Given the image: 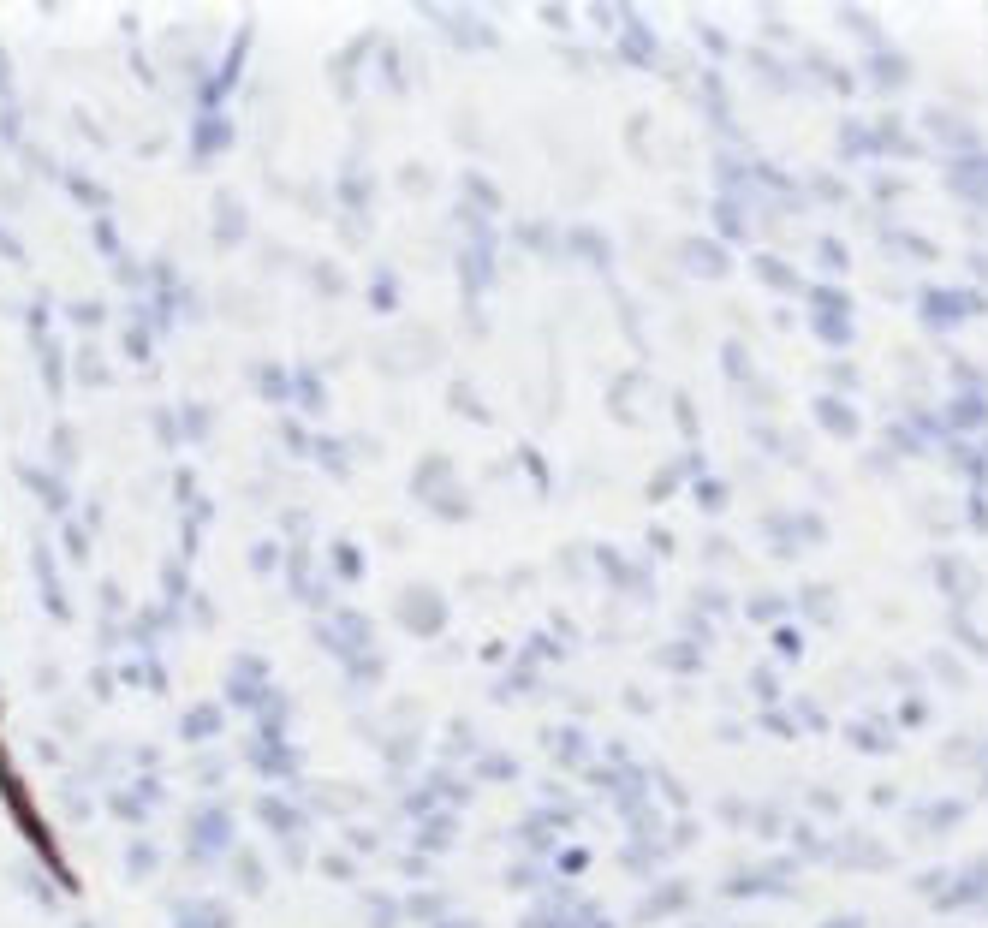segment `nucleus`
<instances>
[{
  "instance_id": "f257e3e1",
  "label": "nucleus",
  "mask_w": 988,
  "mask_h": 928,
  "mask_svg": "<svg viewBox=\"0 0 988 928\" xmlns=\"http://www.w3.org/2000/svg\"><path fill=\"white\" fill-rule=\"evenodd\" d=\"M804 304H810V328H816V340L834 351H846L858 340V322H852V292L846 286H834V280H816V286H804Z\"/></svg>"
},
{
  "instance_id": "f03ea898",
  "label": "nucleus",
  "mask_w": 988,
  "mask_h": 928,
  "mask_svg": "<svg viewBox=\"0 0 988 928\" xmlns=\"http://www.w3.org/2000/svg\"><path fill=\"white\" fill-rule=\"evenodd\" d=\"M917 310H923V322H929L935 334H953V328H965L971 316H983L988 298L983 292H965V286H923Z\"/></svg>"
},
{
  "instance_id": "7ed1b4c3",
  "label": "nucleus",
  "mask_w": 988,
  "mask_h": 928,
  "mask_svg": "<svg viewBox=\"0 0 988 928\" xmlns=\"http://www.w3.org/2000/svg\"><path fill=\"white\" fill-rule=\"evenodd\" d=\"M792 875H798V857H792V863L780 857V863H762V869H739V875H727L721 893H727V899H780V893L792 887Z\"/></svg>"
},
{
  "instance_id": "20e7f679",
  "label": "nucleus",
  "mask_w": 988,
  "mask_h": 928,
  "mask_svg": "<svg viewBox=\"0 0 988 928\" xmlns=\"http://www.w3.org/2000/svg\"><path fill=\"white\" fill-rule=\"evenodd\" d=\"M983 905H988V857H977V863L953 869V881L935 899V911H983Z\"/></svg>"
},
{
  "instance_id": "39448f33",
  "label": "nucleus",
  "mask_w": 988,
  "mask_h": 928,
  "mask_svg": "<svg viewBox=\"0 0 988 928\" xmlns=\"http://www.w3.org/2000/svg\"><path fill=\"white\" fill-rule=\"evenodd\" d=\"M947 185H953L959 203H971V209L988 215V149H971V155L947 161Z\"/></svg>"
},
{
  "instance_id": "423d86ee",
  "label": "nucleus",
  "mask_w": 988,
  "mask_h": 928,
  "mask_svg": "<svg viewBox=\"0 0 988 928\" xmlns=\"http://www.w3.org/2000/svg\"><path fill=\"white\" fill-rule=\"evenodd\" d=\"M965 804L959 798H935V804H917L911 810V839H947L953 827H965Z\"/></svg>"
},
{
  "instance_id": "0eeeda50",
  "label": "nucleus",
  "mask_w": 988,
  "mask_h": 928,
  "mask_svg": "<svg viewBox=\"0 0 988 928\" xmlns=\"http://www.w3.org/2000/svg\"><path fill=\"white\" fill-rule=\"evenodd\" d=\"M834 863H840V869H887L893 857H887L881 839H869V833H858V827H846V833L834 839Z\"/></svg>"
},
{
  "instance_id": "6e6552de",
  "label": "nucleus",
  "mask_w": 988,
  "mask_h": 928,
  "mask_svg": "<svg viewBox=\"0 0 988 928\" xmlns=\"http://www.w3.org/2000/svg\"><path fill=\"white\" fill-rule=\"evenodd\" d=\"M816 423H822V435H840V441H852L858 429H864V417H858V405L852 399H840V393H816Z\"/></svg>"
},
{
  "instance_id": "1a4fd4ad",
  "label": "nucleus",
  "mask_w": 988,
  "mask_h": 928,
  "mask_svg": "<svg viewBox=\"0 0 988 928\" xmlns=\"http://www.w3.org/2000/svg\"><path fill=\"white\" fill-rule=\"evenodd\" d=\"M691 899H697V893H691V881H679V875H673V881H661L655 893H643V905H637V923H661V917H679Z\"/></svg>"
},
{
  "instance_id": "9d476101",
  "label": "nucleus",
  "mask_w": 988,
  "mask_h": 928,
  "mask_svg": "<svg viewBox=\"0 0 988 928\" xmlns=\"http://www.w3.org/2000/svg\"><path fill=\"white\" fill-rule=\"evenodd\" d=\"M935 583H941V595L953 601V613H965V601L983 589V578H971V566H965L959 554H941V560H935Z\"/></svg>"
},
{
  "instance_id": "9b49d317",
  "label": "nucleus",
  "mask_w": 988,
  "mask_h": 928,
  "mask_svg": "<svg viewBox=\"0 0 988 928\" xmlns=\"http://www.w3.org/2000/svg\"><path fill=\"white\" fill-rule=\"evenodd\" d=\"M846 744H852V750H869V756H887V744H893L887 714H881V708H869L864 720H846Z\"/></svg>"
},
{
  "instance_id": "f8f14e48",
  "label": "nucleus",
  "mask_w": 988,
  "mask_h": 928,
  "mask_svg": "<svg viewBox=\"0 0 988 928\" xmlns=\"http://www.w3.org/2000/svg\"><path fill=\"white\" fill-rule=\"evenodd\" d=\"M864 66H869V78H875L881 90H905V84H911V60H905L899 48H887V42H881V48H869Z\"/></svg>"
},
{
  "instance_id": "ddd939ff",
  "label": "nucleus",
  "mask_w": 988,
  "mask_h": 928,
  "mask_svg": "<svg viewBox=\"0 0 988 928\" xmlns=\"http://www.w3.org/2000/svg\"><path fill=\"white\" fill-rule=\"evenodd\" d=\"M762 542H768V554H774V560H792V554H804L798 518H786V512H768V518H762Z\"/></svg>"
},
{
  "instance_id": "4468645a",
  "label": "nucleus",
  "mask_w": 988,
  "mask_h": 928,
  "mask_svg": "<svg viewBox=\"0 0 988 928\" xmlns=\"http://www.w3.org/2000/svg\"><path fill=\"white\" fill-rule=\"evenodd\" d=\"M685 268L703 274V280H721L733 262H727V250H721L715 238H685Z\"/></svg>"
},
{
  "instance_id": "2eb2a0df",
  "label": "nucleus",
  "mask_w": 988,
  "mask_h": 928,
  "mask_svg": "<svg viewBox=\"0 0 988 928\" xmlns=\"http://www.w3.org/2000/svg\"><path fill=\"white\" fill-rule=\"evenodd\" d=\"M667 851H673L667 839H631L625 845V869L631 875H661L667 869Z\"/></svg>"
},
{
  "instance_id": "dca6fc26",
  "label": "nucleus",
  "mask_w": 988,
  "mask_h": 928,
  "mask_svg": "<svg viewBox=\"0 0 988 928\" xmlns=\"http://www.w3.org/2000/svg\"><path fill=\"white\" fill-rule=\"evenodd\" d=\"M881 250L887 256H905V262H929L935 256V244H923L917 232H905V227H881Z\"/></svg>"
},
{
  "instance_id": "f3484780",
  "label": "nucleus",
  "mask_w": 988,
  "mask_h": 928,
  "mask_svg": "<svg viewBox=\"0 0 988 928\" xmlns=\"http://www.w3.org/2000/svg\"><path fill=\"white\" fill-rule=\"evenodd\" d=\"M661 667H667V673H679V679H685V673H697V667H703V649H697V643H691V637H673V643H667V649H661Z\"/></svg>"
},
{
  "instance_id": "a211bd4d",
  "label": "nucleus",
  "mask_w": 988,
  "mask_h": 928,
  "mask_svg": "<svg viewBox=\"0 0 988 928\" xmlns=\"http://www.w3.org/2000/svg\"><path fill=\"white\" fill-rule=\"evenodd\" d=\"M840 155H875V119H840Z\"/></svg>"
},
{
  "instance_id": "6ab92c4d",
  "label": "nucleus",
  "mask_w": 988,
  "mask_h": 928,
  "mask_svg": "<svg viewBox=\"0 0 988 928\" xmlns=\"http://www.w3.org/2000/svg\"><path fill=\"white\" fill-rule=\"evenodd\" d=\"M822 381H828V393L852 399V393H858V363H852V357H828V363H822Z\"/></svg>"
},
{
  "instance_id": "aec40b11",
  "label": "nucleus",
  "mask_w": 988,
  "mask_h": 928,
  "mask_svg": "<svg viewBox=\"0 0 988 928\" xmlns=\"http://www.w3.org/2000/svg\"><path fill=\"white\" fill-rule=\"evenodd\" d=\"M792 607H804V613H810V625H834V601H828V589H822V583H804V589L792 595Z\"/></svg>"
},
{
  "instance_id": "412c9836",
  "label": "nucleus",
  "mask_w": 988,
  "mask_h": 928,
  "mask_svg": "<svg viewBox=\"0 0 988 928\" xmlns=\"http://www.w3.org/2000/svg\"><path fill=\"white\" fill-rule=\"evenodd\" d=\"M756 274L768 280V292H804L798 274H792V262H780V256H756Z\"/></svg>"
},
{
  "instance_id": "4be33fe9",
  "label": "nucleus",
  "mask_w": 988,
  "mask_h": 928,
  "mask_svg": "<svg viewBox=\"0 0 988 928\" xmlns=\"http://www.w3.org/2000/svg\"><path fill=\"white\" fill-rule=\"evenodd\" d=\"M744 613H750L756 625H780V619L792 613V595H750V601H744Z\"/></svg>"
},
{
  "instance_id": "5701e85b",
  "label": "nucleus",
  "mask_w": 988,
  "mask_h": 928,
  "mask_svg": "<svg viewBox=\"0 0 988 928\" xmlns=\"http://www.w3.org/2000/svg\"><path fill=\"white\" fill-rule=\"evenodd\" d=\"M715 227L727 232V244H744V238H750V215H744L739 203L721 197V203H715Z\"/></svg>"
},
{
  "instance_id": "b1692460",
  "label": "nucleus",
  "mask_w": 988,
  "mask_h": 928,
  "mask_svg": "<svg viewBox=\"0 0 988 928\" xmlns=\"http://www.w3.org/2000/svg\"><path fill=\"white\" fill-rule=\"evenodd\" d=\"M929 673H935L941 685H953V691H965V685H971V673H965V661H959V655H947V649H941V655L929 661Z\"/></svg>"
},
{
  "instance_id": "393cba45",
  "label": "nucleus",
  "mask_w": 988,
  "mask_h": 928,
  "mask_svg": "<svg viewBox=\"0 0 988 928\" xmlns=\"http://www.w3.org/2000/svg\"><path fill=\"white\" fill-rule=\"evenodd\" d=\"M869 197H875L881 209H893V203H905V179H899V173H875V179H869Z\"/></svg>"
},
{
  "instance_id": "a878e982",
  "label": "nucleus",
  "mask_w": 988,
  "mask_h": 928,
  "mask_svg": "<svg viewBox=\"0 0 988 928\" xmlns=\"http://www.w3.org/2000/svg\"><path fill=\"white\" fill-rule=\"evenodd\" d=\"M816 262H822L828 274H846V268H852V250H846L840 238H816Z\"/></svg>"
},
{
  "instance_id": "bb28decb",
  "label": "nucleus",
  "mask_w": 988,
  "mask_h": 928,
  "mask_svg": "<svg viewBox=\"0 0 988 928\" xmlns=\"http://www.w3.org/2000/svg\"><path fill=\"white\" fill-rule=\"evenodd\" d=\"M810 197H816V203H846L852 191H846V179H834V173H810Z\"/></svg>"
},
{
  "instance_id": "cd10ccee",
  "label": "nucleus",
  "mask_w": 988,
  "mask_h": 928,
  "mask_svg": "<svg viewBox=\"0 0 988 928\" xmlns=\"http://www.w3.org/2000/svg\"><path fill=\"white\" fill-rule=\"evenodd\" d=\"M792 714H798V732H828V714H822L810 696H798V702H792Z\"/></svg>"
},
{
  "instance_id": "c85d7f7f",
  "label": "nucleus",
  "mask_w": 988,
  "mask_h": 928,
  "mask_svg": "<svg viewBox=\"0 0 988 928\" xmlns=\"http://www.w3.org/2000/svg\"><path fill=\"white\" fill-rule=\"evenodd\" d=\"M810 810H816V815H828V821H834V815L846 810V798H840V792H828V786H810Z\"/></svg>"
},
{
  "instance_id": "c756f323",
  "label": "nucleus",
  "mask_w": 988,
  "mask_h": 928,
  "mask_svg": "<svg viewBox=\"0 0 988 928\" xmlns=\"http://www.w3.org/2000/svg\"><path fill=\"white\" fill-rule=\"evenodd\" d=\"M774 649L798 661V655H804V631H798V625H774Z\"/></svg>"
},
{
  "instance_id": "7c9ffc66",
  "label": "nucleus",
  "mask_w": 988,
  "mask_h": 928,
  "mask_svg": "<svg viewBox=\"0 0 988 928\" xmlns=\"http://www.w3.org/2000/svg\"><path fill=\"white\" fill-rule=\"evenodd\" d=\"M899 726H929V702L923 696H905L899 702Z\"/></svg>"
},
{
  "instance_id": "2f4dec72",
  "label": "nucleus",
  "mask_w": 988,
  "mask_h": 928,
  "mask_svg": "<svg viewBox=\"0 0 988 928\" xmlns=\"http://www.w3.org/2000/svg\"><path fill=\"white\" fill-rule=\"evenodd\" d=\"M965 518H971V530H983V536H988V494H983V488H971V500H965Z\"/></svg>"
},
{
  "instance_id": "473e14b6",
  "label": "nucleus",
  "mask_w": 988,
  "mask_h": 928,
  "mask_svg": "<svg viewBox=\"0 0 988 928\" xmlns=\"http://www.w3.org/2000/svg\"><path fill=\"white\" fill-rule=\"evenodd\" d=\"M721 821H727V827H750V804L727 798V804H721Z\"/></svg>"
},
{
  "instance_id": "72a5a7b5",
  "label": "nucleus",
  "mask_w": 988,
  "mask_h": 928,
  "mask_svg": "<svg viewBox=\"0 0 988 928\" xmlns=\"http://www.w3.org/2000/svg\"><path fill=\"white\" fill-rule=\"evenodd\" d=\"M971 274H977V280H988V250H971Z\"/></svg>"
},
{
  "instance_id": "f704fd0d",
  "label": "nucleus",
  "mask_w": 988,
  "mask_h": 928,
  "mask_svg": "<svg viewBox=\"0 0 988 928\" xmlns=\"http://www.w3.org/2000/svg\"><path fill=\"white\" fill-rule=\"evenodd\" d=\"M822 928H864V917H828Z\"/></svg>"
},
{
  "instance_id": "c9c22d12",
  "label": "nucleus",
  "mask_w": 988,
  "mask_h": 928,
  "mask_svg": "<svg viewBox=\"0 0 988 928\" xmlns=\"http://www.w3.org/2000/svg\"><path fill=\"white\" fill-rule=\"evenodd\" d=\"M977 786H983V798H988V756H983V768H977Z\"/></svg>"
}]
</instances>
